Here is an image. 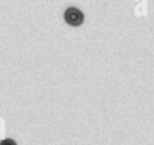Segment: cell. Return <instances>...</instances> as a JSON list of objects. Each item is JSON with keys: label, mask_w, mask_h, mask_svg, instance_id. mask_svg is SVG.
I'll return each instance as SVG.
<instances>
[{"label": "cell", "mask_w": 154, "mask_h": 145, "mask_svg": "<svg viewBox=\"0 0 154 145\" xmlns=\"http://www.w3.org/2000/svg\"><path fill=\"white\" fill-rule=\"evenodd\" d=\"M65 22L71 27H79L84 22V13L77 7H67L64 12Z\"/></svg>", "instance_id": "obj_1"}, {"label": "cell", "mask_w": 154, "mask_h": 145, "mask_svg": "<svg viewBox=\"0 0 154 145\" xmlns=\"http://www.w3.org/2000/svg\"><path fill=\"white\" fill-rule=\"evenodd\" d=\"M0 145H17V143L11 138H6V139L0 141Z\"/></svg>", "instance_id": "obj_2"}]
</instances>
